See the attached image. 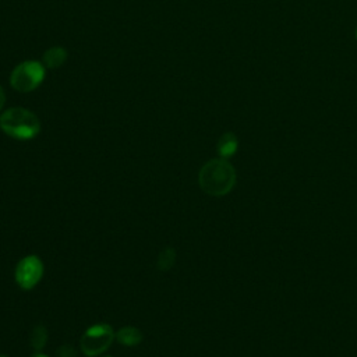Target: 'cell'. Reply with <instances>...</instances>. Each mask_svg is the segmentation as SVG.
I'll return each mask as SVG.
<instances>
[{
  "instance_id": "10",
  "label": "cell",
  "mask_w": 357,
  "mask_h": 357,
  "mask_svg": "<svg viewBox=\"0 0 357 357\" xmlns=\"http://www.w3.org/2000/svg\"><path fill=\"white\" fill-rule=\"evenodd\" d=\"M47 342V331L43 325H36L31 333V346L35 351H40Z\"/></svg>"
},
{
  "instance_id": "1",
  "label": "cell",
  "mask_w": 357,
  "mask_h": 357,
  "mask_svg": "<svg viewBox=\"0 0 357 357\" xmlns=\"http://www.w3.org/2000/svg\"><path fill=\"white\" fill-rule=\"evenodd\" d=\"M198 183L204 192L212 197H222L231 191L236 184V170L223 158L206 162L198 174Z\"/></svg>"
},
{
  "instance_id": "9",
  "label": "cell",
  "mask_w": 357,
  "mask_h": 357,
  "mask_svg": "<svg viewBox=\"0 0 357 357\" xmlns=\"http://www.w3.org/2000/svg\"><path fill=\"white\" fill-rule=\"evenodd\" d=\"M176 261V251L172 247H166L165 250H162L158 255V261H156V266L160 272H167Z\"/></svg>"
},
{
  "instance_id": "2",
  "label": "cell",
  "mask_w": 357,
  "mask_h": 357,
  "mask_svg": "<svg viewBox=\"0 0 357 357\" xmlns=\"http://www.w3.org/2000/svg\"><path fill=\"white\" fill-rule=\"evenodd\" d=\"M0 127L15 139H31L40 131V121L25 107H10L0 116Z\"/></svg>"
},
{
  "instance_id": "8",
  "label": "cell",
  "mask_w": 357,
  "mask_h": 357,
  "mask_svg": "<svg viewBox=\"0 0 357 357\" xmlns=\"http://www.w3.org/2000/svg\"><path fill=\"white\" fill-rule=\"evenodd\" d=\"M66 60H67V52L64 47H60V46H53L47 49L43 54V64L52 70L60 67Z\"/></svg>"
},
{
  "instance_id": "6",
  "label": "cell",
  "mask_w": 357,
  "mask_h": 357,
  "mask_svg": "<svg viewBox=\"0 0 357 357\" xmlns=\"http://www.w3.org/2000/svg\"><path fill=\"white\" fill-rule=\"evenodd\" d=\"M237 148H238V139H237L236 134H233V132L222 134L216 144L218 153L223 159L231 158L237 152Z\"/></svg>"
},
{
  "instance_id": "16",
  "label": "cell",
  "mask_w": 357,
  "mask_h": 357,
  "mask_svg": "<svg viewBox=\"0 0 357 357\" xmlns=\"http://www.w3.org/2000/svg\"><path fill=\"white\" fill-rule=\"evenodd\" d=\"M0 357H6V356H0Z\"/></svg>"
},
{
  "instance_id": "12",
  "label": "cell",
  "mask_w": 357,
  "mask_h": 357,
  "mask_svg": "<svg viewBox=\"0 0 357 357\" xmlns=\"http://www.w3.org/2000/svg\"><path fill=\"white\" fill-rule=\"evenodd\" d=\"M4 103H6V95H4V91H3V88L0 86V110L3 109Z\"/></svg>"
},
{
  "instance_id": "14",
  "label": "cell",
  "mask_w": 357,
  "mask_h": 357,
  "mask_svg": "<svg viewBox=\"0 0 357 357\" xmlns=\"http://www.w3.org/2000/svg\"><path fill=\"white\" fill-rule=\"evenodd\" d=\"M356 39H357V28H356Z\"/></svg>"
},
{
  "instance_id": "3",
  "label": "cell",
  "mask_w": 357,
  "mask_h": 357,
  "mask_svg": "<svg viewBox=\"0 0 357 357\" xmlns=\"http://www.w3.org/2000/svg\"><path fill=\"white\" fill-rule=\"evenodd\" d=\"M114 337L116 333L109 324H96L84 332L79 346L84 354L95 357L107 350Z\"/></svg>"
},
{
  "instance_id": "4",
  "label": "cell",
  "mask_w": 357,
  "mask_h": 357,
  "mask_svg": "<svg viewBox=\"0 0 357 357\" xmlns=\"http://www.w3.org/2000/svg\"><path fill=\"white\" fill-rule=\"evenodd\" d=\"M45 78V67L39 61L28 60L18 64L10 77V84L20 92H31L38 88Z\"/></svg>"
},
{
  "instance_id": "7",
  "label": "cell",
  "mask_w": 357,
  "mask_h": 357,
  "mask_svg": "<svg viewBox=\"0 0 357 357\" xmlns=\"http://www.w3.org/2000/svg\"><path fill=\"white\" fill-rule=\"evenodd\" d=\"M142 332L135 326H123L117 331L116 339L124 346H137L142 342Z\"/></svg>"
},
{
  "instance_id": "11",
  "label": "cell",
  "mask_w": 357,
  "mask_h": 357,
  "mask_svg": "<svg viewBox=\"0 0 357 357\" xmlns=\"http://www.w3.org/2000/svg\"><path fill=\"white\" fill-rule=\"evenodd\" d=\"M57 357H77V351L70 344H63L57 349Z\"/></svg>"
},
{
  "instance_id": "5",
  "label": "cell",
  "mask_w": 357,
  "mask_h": 357,
  "mask_svg": "<svg viewBox=\"0 0 357 357\" xmlns=\"http://www.w3.org/2000/svg\"><path fill=\"white\" fill-rule=\"evenodd\" d=\"M43 275V264L39 257L28 255L24 257L15 268V280L20 287L31 290L36 286Z\"/></svg>"
},
{
  "instance_id": "13",
  "label": "cell",
  "mask_w": 357,
  "mask_h": 357,
  "mask_svg": "<svg viewBox=\"0 0 357 357\" xmlns=\"http://www.w3.org/2000/svg\"><path fill=\"white\" fill-rule=\"evenodd\" d=\"M31 357H47V356L43 354V353H40V351H36V353H33Z\"/></svg>"
},
{
  "instance_id": "15",
  "label": "cell",
  "mask_w": 357,
  "mask_h": 357,
  "mask_svg": "<svg viewBox=\"0 0 357 357\" xmlns=\"http://www.w3.org/2000/svg\"><path fill=\"white\" fill-rule=\"evenodd\" d=\"M105 357H112V356H105Z\"/></svg>"
}]
</instances>
